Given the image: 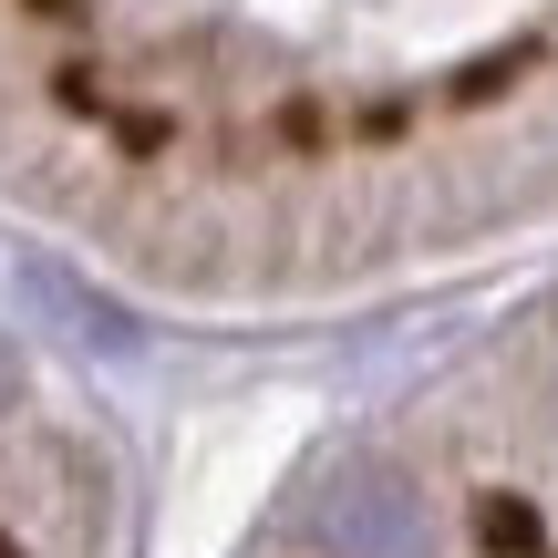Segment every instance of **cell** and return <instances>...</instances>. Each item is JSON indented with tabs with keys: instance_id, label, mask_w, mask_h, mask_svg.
Here are the masks:
<instances>
[{
	"instance_id": "cell-1",
	"label": "cell",
	"mask_w": 558,
	"mask_h": 558,
	"mask_svg": "<svg viewBox=\"0 0 558 558\" xmlns=\"http://www.w3.org/2000/svg\"><path fill=\"white\" fill-rule=\"evenodd\" d=\"M320 538L341 558H424V497L414 476H393V465H341L331 486H320Z\"/></svg>"
}]
</instances>
